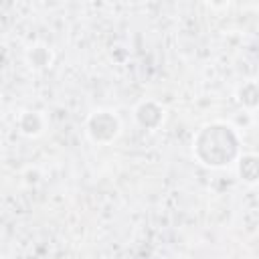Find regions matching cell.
Returning a JSON list of instances; mask_svg holds the SVG:
<instances>
[{
    "label": "cell",
    "mask_w": 259,
    "mask_h": 259,
    "mask_svg": "<svg viewBox=\"0 0 259 259\" xmlns=\"http://www.w3.org/2000/svg\"><path fill=\"white\" fill-rule=\"evenodd\" d=\"M28 63L30 67L34 69H42V67H49L51 63V51L42 45H36V47H30L28 51Z\"/></svg>",
    "instance_id": "obj_3"
},
{
    "label": "cell",
    "mask_w": 259,
    "mask_h": 259,
    "mask_svg": "<svg viewBox=\"0 0 259 259\" xmlns=\"http://www.w3.org/2000/svg\"><path fill=\"white\" fill-rule=\"evenodd\" d=\"M45 127V121L42 117L36 113V111H22L20 117H18V132L24 134V136H38Z\"/></svg>",
    "instance_id": "obj_2"
},
{
    "label": "cell",
    "mask_w": 259,
    "mask_h": 259,
    "mask_svg": "<svg viewBox=\"0 0 259 259\" xmlns=\"http://www.w3.org/2000/svg\"><path fill=\"white\" fill-rule=\"evenodd\" d=\"M87 134L93 142H111L119 134V121L111 111H95L87 121Z\"/></svg>",
    "instance_id": "obj_1"
}]
</instances>
